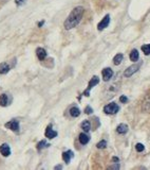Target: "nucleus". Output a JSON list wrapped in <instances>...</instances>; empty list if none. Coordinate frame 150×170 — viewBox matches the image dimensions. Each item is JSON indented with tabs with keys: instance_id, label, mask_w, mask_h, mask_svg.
Listing matches in <instances>:
<instances>
[{
	"instance_id": "nucleus-1",
	"label": "nucleus",
	"mask_w": 150,
	"mask_h": 170,
	"mask_svg": "<svg viewBox=\"0 0 150 170\" xmlns=\"http://www.w3.org/2000/svg\"><path fill=\"white\" fill-rule=\"evenodd\" d=\"M85 13V9L83 7H76L72 10L69 16L67 17V19L64 20V27L66 30H71V29L75 28L82 20L83 16Z\"/></svg>"
},
{
	"instance_id": "nucleus-2",
	"label": "nucleus",
	"mask_w": 150,
	"mask_h": 170,
	"mask_svg": "<svg viewBox=\"0 0 150 170\" xmlns=\"http://www.w3.org/2000/svg\"><path fill=\"white\" fill-rule=\"evenodd\" d=\"M118 110H120L118 105L114 102L109 103V104L105 105V107H104V112H105L106 114H108V115H113V114H116L118 112Z\"/></svg>"
},
{
	"instance_id": "nucleus-3",
	"label": "nucleus",
	"mask_w": 150,
	"mask_h": 170,
	"mask_svg": "<svg viewBox=\"0 0 150 170\" xmlns=\"http://www.w3.org/2000/svg\"><path fill=\"white\" fill-rule=\"evenodd\" d=\"M98 83H99V78H98V77L94 76L93 78H91L90 82H89V84H88V88H87V90L84 92L85 96L89 97V93H90V90H92V88L94 87L95 85H97Z\"/></svg>"
},
{
	"instance_id": "nucleus-4",
	"label": "nucleus",
	"mask_w": 150,
	"mask_h": 170,
	"mask_svg": "<svg viewBox=\"0 0 150 170\" xmlns=\"http://www.w3.org/2000/svg\"><path fill=\"white\" fill-rule=\"evenodd\" d=\"M141 65H142V63H139V64H134V65H132V66H130V67H128L126 70H125L124 76L126 77V78H129V77H131L133 74H135V72H136L137 70L139 69Z\"/></svg>"
},
{
	"instance_id": "nucleus-5",
	"label": "nucleus",
	"mask_w": 150,
	"mask_h": 170,
	"mask_svg": "<svg viewBox=\"0 0 150 170\" xmlns=\"http://www.w3.org/2000/svg\"><path fill=\"white\" fill-rule=\"evenodd\" d=\"M5 128L13 132H18L19 131V122L16 119H13L10 122H8V123H5Z\"/></svg>"
},
{
	"instance_id": "nucleus-6",
	"label": "nucleus",
	"mask_w": 150,
	"mask_h": 170,
	"mask_svg": "<svg viewBox=\"0 0 150 170\" xmlns=\"http://www.w3.org/2000/svg\"><path fill=\"white\" fill-rule=\"evenodd\" d=\"M110 24V16L109 15H106L105 17L102 19V21L99 22L98 25H97V29H98L99 31L104 30V29H106L108 26H109Z\"/></svg>"
},
{
	"instance_id": "nucleus-7",
	"label": "nucleus",
	"mask_w": 150,
	"mask_h": 170,
	"mask_svg": "<svg viewBox=\"0 0 150 170\" xmlns=\"http://www.w3.org/2000/svg\"><path fill=\"white\" fill-rule=\"evenodd\" d=\"M12 102V97H10L8 94H2L0 96V105L1 106H8Z\"/></svg>"
},
{
	"instance_id": "nucleus-8",
	"label": "nucleus",
	"mask_w": 150,
	"mask_h": 170,
	"mask_svg": "<svg viewBox=\"0 0 150 170\" xmlns=\"http://www.w3.org/2000/svg\"><path fill=\"white\" fill-rule=\"evenodd\" d=\"M102 74H103V79L104 81H109L110 79L112 78V76H113V71H112L111 68H105V69H103V71H102Z\"/></svg>"
},
{
	"instance_id": "nucleus-9",
	"label": "nucleus",
	"mask_w": 150,
	"mask_h": 170,
	"mask_svg": "<svg viewBox=\"0 0 150 170\" xmlns=\"http://www.w3.org/2000/svg\"><path fill=\"white\" fill-rule=\"evenodd\" d=\"M45 137L50 138V139H52V138H55L56 136H57V132L54 131L53 129H52V126L50 124V126H48L47 130H45Z\"/></svg>"
},
{
	"instance_id": "nucleus-10",
	"label": "nucleus",
	"mask_w": 150,
	"mask_h": 170,
	"mask_svg": "<svg viewBox=\"0 0 150 170\" xmlns=\"http://www.w3.org/2000/svg\"><path fill=\"white\" fill-rule=\"evenodd\" d=\"M0 153L3 155V156H9L11 154V149H10V146L8 144H2L0 146Z\"/></svg>"
},
{
	"instance_id": "nucleus-11",
	"label": "nucleus",
	"mask_w": 150,
	"mask_h": 170,
	"mask_svg": "<svg viewBox=\"0 0 150 170\" xmlns=\"http://www.w3.org/2000/svg\"><path fill=\"white\" fill-rule=\"evenodd\" d=\"M73 156H74V153H73L71 150H68V151H66V152L62 153V159H64V161L66 162V164L70 163V161L73 159Z\"/></svg>"
},
{
	"instance_id": "nucleus-12",
	"label": "nucleus",
	"mask_w": 150,
	"mask_h": 170,
	"mask_svg": "<svg viewBox=\"0 0 150 170\" xmlns=\"http://www.w3.org/2000/svg\"><path fill=\"white\" fill-rule=\"evenodd\" d=\"M116 131H117L118 134H126L128 132V126L125 123L118 124L117 128H116Z\"/></svg>"
},
{
	"instance_id": "nucleus-13",
	"label": "nucleus",
	"mask_w": 150,
	"mask_h": 170,
	"mask_svg": "<svg viewBox=\"0 0 150 170\" xmlns=\"http://www.w3.org/2000/svg\"><path fill=\"white\" fill-rule=\"evenodd\" d=\"M10 69H11V67H10V65L8 63H1L0 64V74H8V72L10 71Z\"/></svg>"
},
{
	"instance_id": "nucleus-14",
	"label": "nucleus",
	"mask_w": 150,
	"mask_h": 170,
	"mask_svg": "<svg viewBox=\"0 0 150 170\" xmlns=\"http://www.w3.org/2000/svg\"><path fill=\"white\" fill-rule=\"evenodd\" d=\"M36 54H37V57H38V59L40 60V61H42V60H45V57H47V51L43 48H37Z\"/></svg>"
},
{
	"instance_id": "nucleus-15",
	"label": "nucleus",
	"mask_w": 150,
	"mask_h": 170,
	"mask_svg": "<svg viewBox=\"0 0 150 170\" xmlns=\"http://www.w3.org/2000/svg\"><path fill=\"white\" fill-rule=\"evenodd\" d=\"M78 139H80V142L82 145H87L89 142V140H90V137H89V135H87L86 133H82V134H80Z\"/></svg>"
},
{
	"instance_id": "nucleus-16",
	"label": "nucleus",
	"mask_w": 150,
	"mask_h": 170,
	"mask_svg": "<svg viewBox=\"0 0 150 170\" xmlns=\"http://www.w3.org/2000/svg\"><path fill=\"white\" fill-rule=\"evenodd\" d=\"M70 115L72 116V117H78V116L80 115V110L76 106L71 107L70 109Z\"/></svg>"
},
{
	"instance_id": "nucleus-17",
	"label": "nucleus",
	"mask_w": 150,
	"mask_h": 170,
	"mask_svg": "<svg viewBox=\"0 0 150 170\" xmlns=\"http://www.w3.org/2000/svg\"><path fill=\"white\" fill-rule=\"evenodd\" d=\"M139 51L136 50V49H133L132 51H131L130 53V61L132 62H136L137 60H139Z\"/></svg>"
},
{
	"instance_id": "nucleus-18",
	"label": "nucleus",
	"mask_w": 150,
	"mask_h": 170,
	"mask_svg": "<svg viewBox=\"0 0 150 170\" xmlns=\"http://www.w3.org/2000/svg\"><path fill=\"white\" fill-rule=\"evenodd\" d=\"M82 129L84 130L85 132H89L91 129V123L89 120H85L84 122L82 123Z\"/></svg>"
},
{
	"instance_id": "nucleus-19",
	"label": "nucleus",
	"mask_w": 150,
	"mask_h": 170,
	"mask_svg": "<svg viewBox=\"0 0 150 170\" xmlns=\"http://www.w3.org/2000/svg\"><path fill=\"white\" fill-rule=\"evenodd\" d=\"M123 59H124V55L123 54H120H120H116L113 59V64L114 65H120V64L122 63Z\"/></svg>"
},
{
	"instance_id": "nucleus-20",
	"label": "nucleus",
	"mask_w": 150,
	"mask_h": 170,
	"mask_svg": "<svg viewBox=\"0 0 150 170\" xmlns=\"http://www.w3.org/2000/svg\"><path fill=\"white\" fill-rule=\"evenodd\" d=\"M142 50H143V52L145 55H149L150 54V44L143 45V46H142Z\"/></svg>"
},
{
	"instance_id": "nucleus-21",
	"label": "nucleus",
	"mask_w": 150,
	"mask_h": 170,
	"mask_svg": "<svg viewBox=\"0 0 150 170\" xmlns=\"http://www.w3.org/2000/svg\"><path fill=\"white\" fill-rule=\"evenodd\" d=\"M48 146H50V145H48L45 140H41V142H39L38 145H37V149H38V150H41V149L45 148V147H48Z\"/></svg>"
},
{
	"instance_id": "nucleus-22",
	"label": "nucleus",
	"mask_w": 150,
	"mask_h": 170,
	"mask_svg": "<svg viewBox=\"0 0 150 170\" xmlns=\"http://www.w3.org/2000/svg\"><path fill=\"white\" fill-rule=\"evenodd\" d=\"M106 146H107V142H106V140H101V142H97V145H96V147L98 149H104V148H106Z\"/></svg>"
},
{
	"instance_id": "nucleus-23",
	"label": "nucleus",
	"mask_w": 150,
	"mask_h": 170,
	"mask_svg": "<svg viewBox=\"0 0 150 170\" xmlns=\"http://www.w3.org/2000/svg\"><path fill=\"white\" fill-rule=\"evenodd\" d=\"M144 148H145V147H144V145L141 144V142H139V144L135 145V149H136L137 152H142V151L144 150Z\"/></svg>"
},
{
	"instance_id": "nucleus-24",
	"label": "nucleus",
	"mask_w": 150,
	"mask_h": 170,
	"mask_svg": "<svg viewBox=\"0 0 150 170\" xmlns=\"http://www.w3.org/2000/svg\"><path fill=\"white\" fill-rule=\"evenodd\" d=\"M26 1L27 0H15V3L20 7V5H23L24 3H26Z\"/></svg>"
},
{
	"instance_id": "nucleus-25",
	"label": "nucleus",
	"mask_w": 150,
	"mask_h": 170,
	"mask_svg": "<svg viewBox=\"0 0 150 170\" xmlns=\"http://www.w3.org/2000/svg\"><path fill=\"white\" fill-rule=\"evenodd\" d=\"M92 112H93V110H92V107H91V106H87L86 109H85V113L88 114V115L92 113Z\"/></svg>"
},
{
	"instance_id": "nucleus-26",
	"label": "nucleus",
	"mask_w": 150,
	"mask_h": 170,
	"mask_svg": "<svg viewBox=\"0 0 150 170\" xmlns=\"http://www.w3.org/2000/svg\"><path fill=\"white\" fill-rule=\"evenodd\" d=\"M120 101L122 103H126L127 101H128V98H127L126 96H120Z\"/></svg>"
},
{
	"instance_id": "nucleus-27",
	"label": "nucleus",
	"mask_w": 150,
	"mask_h": 170,
	"mask_svg": "<svg viewBox=\"0 0 150 170\" xmlns=\"http://www.w3.org/2000/svg\"><path fill=\"white\" fill-rule=\"evenodd\" d=\"M120 168V165H114L112 167H110V169H118Z\"/></svg>"
},
{
	"instance_id": "nucleus-28",
	"label": "nucleus",
	"mask_w": 150,
	"mask_h": 170,
	"mask_svg": "<svg viewBox=\"0 0 150 170\" xmlns=\"http://www.w3.org/2000/svg\"><path fill=\"white\" fill-rule=\"evenodd\" d=\"M55 169H62V166H60V165L56 166V167H55Z\"/></svg>"
},
{
	"instance_id": "nucleus-29",
	"label": "nucleus",
	"mask_w": 150,
	"mask_h": 170,
	"mask_svg": "<svg viewBox=\"0 0 150 170\" xmlns=\"http://www.w3.org/2000/svg\"><path fill=\"white\" fill-rule=\"evenodd\" d=\"M43 24H45V21H43V20H42V21H40V22H39V24H38V27H41Z\"/></svg>"
},
{
	"instance_id": "nucleus-30",
	"label": "nucleus",
	"mask_w": 150,
	"mask_h": 170,
	"mask_svg": "<svg viewBox=\"0 0 150 170\" xmlns=\"http://www.w3.org/2000/svg\"><path fill=\"white\" fill-rule=\"evenodd\" d=\"M112 161H113V162H117V161H118V159H117V157L114 156L113 159H112Z\"/></svg>"
}]
</instances>
